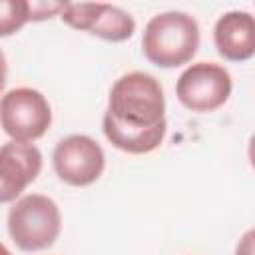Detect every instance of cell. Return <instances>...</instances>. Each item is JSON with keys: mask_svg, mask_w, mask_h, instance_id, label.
Returning <instances> with one entry per match:
<instances>
[{"mask_svg": "<svg viewBox=\"0 0 255 255\" xmlns=\"http://www.w3.org/2000/svg\"><path fill=\"white\" fill-rule=\"evenodd\" d=\"M2 128L12 141L30 143L46 133L52 124V108L46 96L32 88H14L2 96Z\"/></svg>", "mask_w": 255, "mask_h": 255, "instance_id": "obj_4", "label": "cell"}, {"mask_svg": "<svg viewBox=\"0 0 255 255\" xmlns=\"http://www.w3.org/2000/svg\"><path fill=\"white\" fill-rule=\"evenodd\" d=\"M60 18L76 30H86L108 42H124L135 32L133 16L120 6L106 2H66Z\"/></svg>", "mask_w": 255, "mask_h": 255, "instance_id": "obj_7", "label": "cell"}, {"mask_svg": "<svg viewBox=\"0 0 255 255\" xmlns=\"http://www.w3.org/2000/svg\"><path fill=\"white\" fill-rule=\"evenodd\" d=\"M62 215L54 199L30 193L20 197L8 211V233L22 251H42L60 235Z\"/></svg>", "mask_w": 255, "mask_h": 255, "instance_id": "obj_3", "label": "cell"}, {"mask_svg": "<svg viewBox=\"0 0 255 255\" xmlns=\"http://www.w3.org/2000/svg\"><path fill=\"white\" fill-rule=\"evenodd\" d=\"M42 153L34 143L8 141L0 149V201H14L40 173Z\"/></svg>", "mask_w": 255, "mask_h": 255, "instance_id": "obj_8", "label": "cell"}, {"mask_svg": "<svg viewBox=\"0 0 255 255\" xmlns=\"http://www.w3.org/2000/svg\"><path fill=\"white\" fill-rule=\"evenodd\" d=\"M247 153H249V161H251V165H253V169H255V133H253V135H251V139H249Z\"/></svg>", "mask_w": 255, "mask_h": 255, "instance_id": "obj_13", "label": "cell"}, {"mask_svg": "<svg viewBox=\"0 0 255 255\" xmlns=\"http://www.w3.org/2000/svg\"><path fill=\"white\" fill-rule=\"evenodd\" d=\"M108 141L133 155L157 149L165 137V96L161 84L147 72H129L110 90L104 114Z\"/></svg>", "mask_w": 255, "mask_h": 255, "instance_id": "obj_1", "label": "cell"}, {"mask_svg": "<svg viewBox=\"0 0 255 255\" xmlns=\"http://www.w3.org/2000/svg\"><path fill=\"white\" fill-rule=\"evenodd\" d=\"M213 42L221 58L245 62L255 56V16L245 10H231L219 16L213 28Z\"/></svg>", "mask_w": 255, "mask_h": 255, "instance_id": "obj_9", "label": "cell"}, {"mask_svg": "<svg viewBox=\"0 0 255 255\" xmlns=\"http://www.w3.org/2000/svg\"><path fill=\"white\" fill-rule=\"evenodd\" d=\"M30 16V2L26 0H2L0 4V36H10L20 30Z\"/></svg>", "mask_w": 255, "mask_h": 255, "instance_id": "obj_10", "label": "cell"}, {"mask_svg": "<svg viewBox=\"0 0 255 255\" xmlns=\"http://www.w3.org/2000/svg\"><path fill=\"white\" fill-rule=\"evenodd\" d=\"M235 255H255V227L241 235L235 247Z\"/></svg>", "mask_w": 255, "mask_h": 255, "instance_id": "obj_12", "label": "cell"}, {"mask_svg": "<svg viewBox=\"0 0 255 255\" xmlns=\"http://www.w3.org/2000/svg\"><path fill=\"white\" fill-rule=\"evenodd\" d=\"M56 175L74 187L92 185L106 167L102 145L84 133H74L60 139L52 153Z\"/></svg>", "mask_w": 255, "mask_h": 255, "instance_id": "obj_6", "label": "cell"}, {"mask_svg": "<svg viewBox=\"0 0 255 255\" xmlns=\"http://www.w3.org/2000/svg\"><path fill=\"white\" fill-rule=\"evenodd\" d=\"M199 48V26L187 12L155 14L143 30V56L159 68H177L187 64Z\"/></svg>", "mask_w": 255, "mask_h": 255, "instance_id": "obj_2", "label": "cell"}, {"mask_svg": "<svg viewBox=\"0 0 255 255\" xmlns=\"http://www.w3.org/2000/svg\"><path fill=\"white\" fill-rule=\"evenodd\" d=\"M66 2H30V16L32 20H46L54 14H62Z\"/></svg>", "mask_w": 255, "mask_h": 255, "instance_id": "obj_11", "label": "cell"}, {"mask_svg": "<svg viewBox=\"0 0 255 255\" xmlns=\"http://www.w3.org/2000/svg\"><path fill=\"white\" fill-rule=\"evenodd\" d=\"M233 90L229 72L215 62H197L181 72L175 84V94L181 106L191 112H215L221 108Z\"/></svg>", "mask_w": 255, "mask_h": 255, "instance_id": "obj_5", "label": "cell"}]
</instances>
